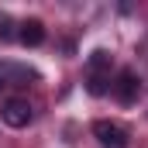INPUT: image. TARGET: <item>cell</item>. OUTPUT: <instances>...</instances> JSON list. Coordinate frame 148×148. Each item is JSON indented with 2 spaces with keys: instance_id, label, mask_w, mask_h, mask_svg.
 Returning a JSON list of instances; mask_svg holds the SVG:
<instances>
[{
  "instance_id": "8992f818",
  "label": "cell",
  "mask_w": 148,
  "mask_h": 148,
  "mask_svg": "<svg viewBox=\"0 0 148 148\" xmlns=\"http://www.w3.org/2000/svg\"><path fill=\"white\" fill-rule=\"evenodd\" d=\"M86 90H90V93H93V97H103V93H107V79H103V76H90V79H86Z\"/></svg>"
},
{
  "instance_id": "ba28073f",
  "label": "cell",
  "mask_w": 148,
  "mask_h": 148,
  "mask_svg": "<svg viewBox=\"0 0 148 148\" xmlns=\"http://www.w3.org/2000/svg\"><path fill=\"white\" fill-rule=\"evenodd\" d=\"M0 86H3V83H0Z\"/></svg>"
},
{
  "instance_id": "7a4b0ae2",
  "label": "cell",
  "mask_w": 148,
  "mask_h": 148,
  "mask_svg": "<svg viewBox=\"0 0 148 148\" xmlns=\"http://www.w3.org/2000/svg\"><path fill=\"white\" fill-rule=\"evenodd\" d=\"M93 134L103 148H127V131L114 121H97L93 124Z\"/></svg>"
},
{
  "instance_id": "52a82bcc",
  "label": "cell",
  "mask_w": 148,
  "mask_h": 148,
  "mask_svg": "<svg viewBox=\"0 0 148 148\" xmlns=\"http://www.w3.org/2000/svg\"><path fill=\"white\" fill-rule=\"evenodd\" d=\"M0 38L7 41V38H14V31H10V21L7 17H0Z\"/></svg>"
},
{
  "instance_id": "277c9868",
  "label": "cell",
  "mask_w": 148,
  "mask_h": 148,
  "mask_svg": "<svg viewBox=\"0 0 148 148\" xmlns=\"http://www.w3.org/2000/svg\"><path fill=\"white\" fill-rule=\"evenodd\" d=\"M17 38H21V41H24L28 48H38V45L45 41V24L31 17V21H24V24H21V31H17Z\"/></svg>"
},
{
  "instance_id": "6da1fadb",
  "label": "cell",
  "mask_w": 148,
  "mask_h": 148,
  "mask_svg": "<svg viewBox=\"0 0 148 148\" xmlns=\"http://www.w3.org/2000/svg\"><path fill=\"white\" fill-rule=\"evenodd\" d=\"M0 117H3L7 127H28V124H31V103L21 100V97H10V100L3 103Z\"/></svg>"
},
{
  "instance_id": "5b68a950",
  "label": "cell",
  "mask_w": 148,
  "mask_h": 148,
  "mask_svg": "<svg viewBox=\"0 0 148 148\" xmlns=\"http://www.w3.org/2000/svg\"><path fill=\"white\" fill-rule=\"evenodd\" d=\"M90 66H93V73L100 76V73H103V69H110V55H107L103 48H97V52L90 55Z\"/></svg>"
},
{
  "instance_id": "3957f363",
  "label": "cell",
  "mask_w": 148,
  "mask_h": 148,
  "mask_svg": "<svg viewBox=\"0 0 148 148\" xmlns=\"http://www.w3.org/2000/svg\"><path fill=\"white\" fill-rule=\"evenodd\" d=\"M114 97H117L124 107H131V103L138 100V73H134V69H121L117 83H114Z\"/></svg>"
}]
</instances>
